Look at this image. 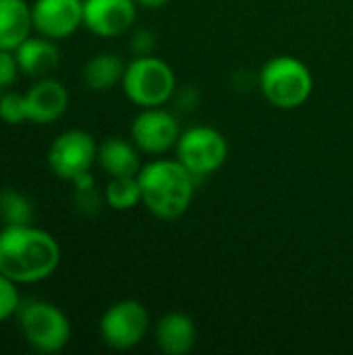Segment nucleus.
Instances as JSON below:
<instances>
[{
    "label": "nucleus",
    "instance_id": "423d86ee",
    "mask_svg": "<svg viewBox=\"0 0 353 355\" xmlns=\"http://www.w3.org/2000/svg\"><path fill=\"white\" fill-rule=\"evenodd\" d=\"M229 156L227 137L210 125H193L181 131L175 146V158L198 179L216 173Z\"/></svg>",
    "mask_w": 353,
    "mask_h": 355
},
{
    "label": "nucleus",
    "instance_id": "5701e85b",
    "mask_svg": "<svg viewBox=\"0 0 353 355\" xmlns=\"http://www.w3.org/2000/svg\"><path fill=\"white\" fill-rule=\"evenodd\" d=\"M21 75L15 50H0V87L10 89Z\"/></svg>",
    "mask_w": 353,
    "mask_h": 355
},
{
    "label": "nucleus",
    "instance_id": "4468645a",
    "mask_svg": "<svg viewBox=\"0 0 353 355\" xmlns=\"http://www.w3.org/2000/svg\"><path fill=\"white\" fill-rule=\"evenodd\" d=\"M17 60H19V69L21 75L29 77V79H44L50 77L58 64H60V50L54 44V40L44 37L37 33V37H27L17 50Z\"/></svg>",
    "mask_w": 353,
    "mask_h": 355
},
{
    "label": "nucleus",
    "instance_id": "f8f14e48",
    "mask_svg": "<svg viewBox=\"0 0 353 355\" xmlns=\"http://www.w3.org/2000/svg\"><path fill=\"white\" fill-rule=\"evenodd\" d=\"M27 121L33 125H52L64 116L69 108V89L54 77L35 79L25 92Z\"/></svg>",
    "mask_w": 353,
    "mask_h": 355
},
{
    "label": "nucleus",
    "instance_id": "b1692460",
    "mask_svg": "<svg viewBox=\"0 0 353 355\" xmlns=\"http://www.w3.org/2000/svg\"><path fill=\"white\" fill-rule=\"evenodd\" d=\"M131 48L135 50V54H152V48H154V35L146 29H139L135 31L133 35V42H131Z\"/></svg>",
    "mask_w": 353,
    "mask_h": 355
},
{
    "label": "nucleus",
    "instance_id": "ddd939ff",
    "mask_svg": "<svg viewBox=\"0 0 353 355\" xmlns=\"http://www.w3.org/2000/svg\"><path fill=\"white\" fill-rule=\"evenodd\" d=\"M154 341L164 355H185L198 341V327L191 316L169 312L154 324Z\"/></svg>",
    "mask_w": 353,
    "mask_h": 355
},
{
    "label": "nucleus",
    "instance_id": "f3484780",
    "mask_svg": "<svg viewBox=\"0 0 353 355\" xmlns=\"http://www.w3.org/2000/svg\"><path fill=\"white\" fill-rule=\"evenodd\" d=\"M125 62L114 52L94 54L83 67V83L92 92H108L123 81Z\"/></svg>",
    "mask_w": 353,
    "mask_h": 355
},
{
    "label": "nucleus",
    "instance_id": "a878e982",
    "mask_svg": "<svg viewBox=\"0 0 353 355\" xmlns=\"http://www.w3.org/2000/svg\"><path fill=\"white\" fill-rule=\"evenodd\" d=\"M2 92H4V89H2V87H0V96H2Z\"/></svg>",
    "mask_w": 353,
    "mask_h": 355
},
{
    "label": "nucleus",
    "instance_id": "412c9836",
    "mask_svg": "<svg viewBox=\"0 0 353 355\" xmlns=\"http://www.w3.org/2000/svg\"><path fill=\"white\" fill-rule=\"evenodd\" d=\"M21 304L23 302H21L17 283L0 272V324L6 322L10 316H17Z\"/></svg>",
    "mask_w": 353,
    "mask_h": 355
},
{
    "label": "nucleus",
    "instance_id": "aec40b11",
    "mask_svg": "<svg viewBox=\"0 0 353 355\" xmlns=\"http://www.w3.org/2000/svg\"><path fill=\"white\" fill-rule=\"evenodd\" d=\"M0 121H4L6 125H23V123H29L27 121L25 94L12 92V89H4L2 92V96H0Z\"/></svg>",
    "mask_w": 353,
    "mask_h": 355
},
{
    "label": "nucleus",
    "instance_id": "f257e3e1",
    "mask_svg": "<svg viewBox=\"0 0 353 355\" xmlns=\"http://www.w3.org/2000/svg\"><path fill=\"white\" fill-rule=\"evenodd\" d=\"M60 264V245L48 231L31 225H6L0 231V272L17 285L50 279Z\"/></svg>",
    "mask_w": 353,
    "mask_h": 355
},
{
    "label": "nucleus",
    "instance_id": "7ed1b4c3",
    "mask_svg": "<svg viewBox=\"0 0 353 355\" xmlns=\"http://www.w3.org/2000/svg\"><path fill=\"white\" fill-rule=\"evenodd\" d=\"M262 96L281 110L304 106L314 89V77L306 62L291 54H279L266 60L258 75Z\"/></svg>",
    "mask_w": 353,
    "mask_h": 355
},
{
    "label": "nucleus",
    "instance_id": "f03ea898",
    "mask_svg": "<svg viewBox=\"0 0 353 355\" xmlns=\"http://www.w3.org/2000/svg\"><path fill=\"white\" fill-rule=\"evenodd\" d=\"M141 206L160 220L183 216L196 196L198 177L177 158L156 156L137 173Z\"/></svg>",
    "mask_w": 353,
    "mask_h": 355
},
{
    "label": "nucleus",
    "instance_id": "a211bd4d",
    "mask_svg": "<svg viewBox=\"0 0 353 355\" xmlns=\"http://www.w3.org/2000/svg\"><path fill=\"white\" fill-rule=\"evenodd\" d=\"M104 204L112 210L127 212L141 206V187L135 177H110L104 187Z\"/></svg>",
    "mask_w": 353,
    "mask_h": 355
},
{
    "label": "nucleus",
    "instance_id": "dca6fc26",
    "mask_svg": "<svg viewBox=\"0 0 353 355\" xmlns=\"http://www.w3.org/2000/svg\"><path fill=\"white\" fill-rule=\"evenodd\" d=\"M31 31V4L25 0H0V50H17Z\"/></svg>",
    "mask_w": 353,
    "mask_h": 355
},
{
    "label": "nucleus",
    "instance_id": "6ab92c4d",
    "mask_svg": "<svg viewBox=\"0 0 353 355\" xmlns=\"http://www.w3.org/2000/svg\"><path fill=\"white\" fill-rule=\"evenodd\" d=\"M33 204L31 200L10 187L0 189V220L6 225H31L33 223Z\"/></svg>",
    "mask_w": 353,
    "mask_h": 355
},
{
    "label": "nucleus",
    "instance_id": "9b49d317",
    "mask_svg": "<svg viewBox=\"0 0 353 355\" xmlns=\"http://www.w3.org/2000/svg\"><path fill=\"white\" fill-rule=\"evenodd\" d=\"M33 29L50 40H64L83 27V0H35L31 4Z\"/></svg>",
    "mask_w": 353,
    "mask_h": 355
},
{
    "label": "nucleus",
    "instance_id": "393cba45",
    "mask_svg": "<svg viewBox=\"0 0 353 355\" xmlns=\"http://www.w3.org/2000/svg\"><path fill=\"white\" fill-rule=\"evenodd\" d=\"M135 2H137V6L152 8V10H156V8H162V6H166V4H169V0H135Z\"/></svg>",
    "mask_w": 353,
    "mask_h": 355
},
{
    "label": "nucleus",
    "instance_id": "4be33fe9",
    "mask_svg": "<svg viewBox=\"0 0 353 355\" xmlns=\"http://www.w3.org/2000/svg\"><path fill=\"white\" fill-rule=\"evenodd\" d=\"M102 202H104V193L100 196L98 189H96V185L94 187H87V189H73V204L85 216L98 214Z\"/></svg>",
    "mask_w": 353,
    "mask_h": 355
},
{
    "label": "nucleus",
    "instance_id": "39448f33",
    "mask_svg": "<svg viewBox=\"0 0 353 355\" xmlns=\"http://www.w3.org/2000/svg\"><path fill=\"white\" fill-rule=\"evenodd\" d=\"M17 320L25 343L37 354H58L71 341V322L67 314L50 302H23Z\"/></svg>",
    "mask_w": 353,
    "mask_h": 355
},
{
    "label": "nucleus",
    "instance_id": "9d476101",
    "mask_svg": "<svg viewBox=\"0 0 353 355\" xmlns=\"http://www.w3.org/2000/svg\"><path fill=\"white\" fill-rule=\"evenodd\" d=\"M137 19L135 0H83V27L98 37H119Z\"/></svg>",
    "mask_w": 353,
    "mask_h": 355
},
{
    "label": "nucleus",
    "instance_id": "2eb2a0df",
    "mask_svg": "<svg viewBox=\"0 0 353 355\" xmlns=\"http://www.w3.org/2000/svg\"><path fill=\"white\" fill-rule=\"evenodd\" d=\"M139 148L131 137H106L98 146V164L108 177H135L141 171Z\"/></svg>",
    "mask_w": 353,
    "mask_h": 355
},
{
    "label": "nucleus",
    "instance_id": "6e6552de",
    "mask_svg": "<svg viewBox=\"0 0 353 355\" xmlns=\"http://www.w3.org/2000/svg\"><path fill=\"white\" fill-rule=\"evenodd\" d=\"M46 160L54 177L71 183L79 175L92 171L94 162H98V144L83 129H67L54 137Z\"/></svg>",
    "mask_w": 353,
    "mask_h": 355
},
{
    "label": "nucleus",
    "instance_id": "20e7f679",
    "mask_svg": "<svg viewBox=\"0 0 353 355\" xmlns=\"http://www.w3.org/2000/svg\"><path fill=\"white\" fill-rule=\"evenodd\" d=\"M121 87L129 102L139 108L164 106L175 89L177 77L173 67L154 54H135L127 67L121 81Z\"/></svg>",
    "mask_w": 353,
    "mask_h": 355
},
{
    "label": "nucleus",
    "instance_id": "0eeeda50",
    "mask_svg": "<svg viewBox=\"0 0 353 355\" xmlns=\"http://www.w3.org/2000/svg\"><path fill=\"white\" fill-rule=\"evenodd\" d=\"M98 331L104 345L127 352L137 347L150 333V314L137 300H119L104 310Z\"/></svg>",
    "mask_w": 353,
    "mask_h": 355
},
{
    "label": "nucleus",
    "instance_id": "1a4fd4ad",
    "mask_svg": "<svg viewBox=\"0 0 353 355\" xmlns=\"http://www.w3.org/2000/svg\"><path fill=\"white\" fill-rule=\"evenodd\" d=\"M181 131L179 119L173 112L162 106H154L139 110V114L131 121L129 137L141 154L164 156L166 152L175 150Z\"/></svg>",
    "mask_w": 353,
    "mask_h": 355
}]
</instances>
